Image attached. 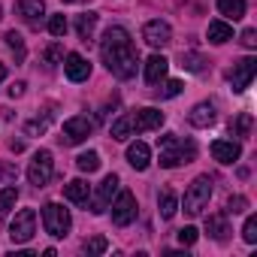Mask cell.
<instances>
[{
    "label": "cell",
    "mask_w": 257,
    "mask_h": 257,
    "mask_svg": "<svg viewBox=\"0 0 257 257\" xmlns=\"http://www.w3.org/2000/svg\"><path fill=\"white\" fill-rule=\"evenodd\" d=\"M134 137V124H131V115H121L115 124H112V140H118V143H127Z\"/></svg>",
    "instance_id": "cell-25"
},
{
    "label": "cell",
    "mask_w": 257,
    "mask_h": 257,
    "mask_svg": "<svg viewBox=\"0 0 257 257\" xmlns=\"http://www.w3.org/2000/svg\"><path fill=\"white\" fill-rule=\"evenodd\" d=\"M197 236H200L197 227H182V230H179V242H182V245H194Z\"/></svg>",
    "instance_id": "cell-37"
},
{
    "label": "cell",
    "mask_w": 257,
    "mask_h": 257,
    "mask_svg": "<svg viewBox=\"0 0 257 257\" xmlns=\"http://www.w3.org/2000/svg\"><path fill=\"white\" fill-rule=\"evenodd\" d=\"M127 164H131L134 170H149V164H152V149L146 146V143H131L127 146Z\"/></svg>",
    "instance_id": "cell-16"
},
{
    "label": "cell",
    "mask_w": 257,
    "mask_h": 257,
    "mask_svg": "<svg viewBox=\"0 0 257 257\" xmlns=\"http://www.w3.org/2000/svg\"><path fill=\"white\" fill-rule=\"evenodd\" d=\"M242 239H245L248 245H254V242H257V218H254V215H248V218H245V227H242Z\"/></svg>",
    "instance_id": "cell-33"
},
{
    "label": "cell",
    "mask_w": 257,
    "mask_h": 257,
    "mask_svg": "<svg viewBox=\"0 0 257 257\" xmlns=\"http://www.w3.org/2000/svg\"><path fill=\"white\" fill-rule=\"evenodd\" d=\"M64 197H67L70 203L82 206V203H88V197H91V188H88V182H82V179H73V182H67V185H64Z\"/></svg>",
    "instance_id": "cell-18"
},
{
    "label": "cell",
    "mask_w": 257,
    "mask_h": 257,
    "mask_svg": "<svg viewBox=\"0 0 257 257\" xmlns=\"http://www.w3.org/2000/svg\"><path fill=\"white\" fill-rule=\"evenodd\" d=\"M167 70H170V61H167L164 55H152V58L146 61V82H149V85H158V82L167 76Z\"/></svg>",
    "instance_id": "cell-17"
},
{
    "label": "cell",
    "mask_w": 257,
    "mask_h": 257,
    "mask_svg": "<svg viewBox=\"0 0 257 257\" xmlns=\"http://www.w3.org/2000/svg\"><path fill=\"white\" fill-rule=\"evenodd\" d=\"M61 64H64V73H67L70 82H85V79L91 76V64H88L82 55H76V52H70Z\"/></svg>",
    "instance_id": "cell-13"
},
{
    "label": "cell",
    "mask_w": 257,
    "mask_h": 257,
    "mask_svg": "<svg viewBox=\"0 0 257 257\" xmlns=\"http://www.w3.org/2000/svg\"><path fill=\"white\" fill-rule=\"evenodd\" d=\"M7 79V64H0V82Z\"/></svg>",
    "instance_id": "cell-42"
},
{
    "label": "cell",
    "mask_w": 257,
    "mask_h": 257,
    "mask_svg": "<svg viewBox=\"0 0 257 257\" xmlns=\"http://www.w3.org/2000/svg\"><path fill=\"white\" fill-rule=\"evenodd\" d=\"M109 209H112V221L118 227H127V224L137 218V197L131 191H118L115 200L109 203Z\"/></svg>",
    "instance_id": "cell-7"
},
{
    "label": "cell",
    "mask_w": 257,
    "mask_h": 257,
    "mask_svg": "<svg viewBox=\"0 0 257 257\" xmlns=\"http://www.w3.org/2000/svg\"><path fill=\"white\" fill-rule=\"evenodd\" d=\"M158 212H161L164 221H170V218L179 212V200H176V194H173L170 188H164V191L158 194Z\"/></svg>",
    "instance_id": "cell-20"
},
{
    "label": "cell",
    "mask_w": 257,
    "mask_h": 257,
    "mask_svg": "<svg viewBox=\"0 0 257 257\" xmlns=\"http://www.w3.org/2000/svg\"><path fill=\"white\" fill-rule=\"evenodd\" d=\"M206 37H209V43H215V46H224V43H230V40H233V28H230L227 22H209V31H206Z\"/></svg>",
    "instance_id": "cell-19"
},
{
    "label": "cell",
    "mask_w": 257,
    "mask_h": 257,
    "mask_svg": "<svg viewBox=\"0 0 257 257\" xmlns=\"http://www.w3.org/2000/svg\"><path fill=\"white\" fill-rule=\"evenodd\" d=\"M34 233H37V212H34V209L16 212V218H13V224H10V239H13L16 245H25V242L34 239Z\"/></svg>",
    "instance_id": "cell-6"
},
{
    "label": "cell",
    "mask_w": 257,
    "mask_h": 257,
    "mask_svg": "<svg viewBox=\"0 0 257 257\" xmlns=\"http://www.w3.org/2000/svg\"><path fill=\"white\" fill-rule=\"evenodd\" d=\"M76 167H79L82 173H97V170H100V155H97V152H82V155L76 158Z\"/></svg>",
    "instance_id": "cell-27"
},
{
    "label": "cell",
    "mask_w": 257,
    "mask_h": 257,
    "mask_svg": "<svg viewBox=\"0 0 257 257\" xmlns=\"http://www.w3.org/2000/svg\"><path fill=\"white\" fill-rule=\"evenodd\" d=\"M7 46L16 52V61H25V40H22V34H16V31H7Z\"/></svg>",
    "instance_id": "cell-30"
},
{
    "label": "cell",
    "mask_w": 257,
    "mask_h": 257,
    "mask_svg": "<svg viewBox=\"0 0 257 257\" xmlns=\"http://www.w3.org/2000/svg\"><path fill=\"white\" fill-rule=\"evenodd\" d=\"M16 16H22L28 25H40V19L46 16V4H43V0H19V4H16Z\"/></svg>",
    "instance_id": "cell-15"
},
{
    "label": "cell",
    "mask_w": 257,
    "mask_h": 257,
    "mask_svg": "<svg viewBox=\"0 0 257 257\" xmlns=\"http://www.w3.org/2000/svg\"><path fill=\"white\" fill-rule=\"evenodd\" d=\"M52 173H55L52 152H49V149H40V152L34 155L31 167H28V179H31V185H34V188H46L49 179H52Z\"/></svg>",
    "instance_id": "cell-5"
},
{
    "label": "cell",
    "mask_w": 257,
    "mask_h": 257,
    "mask_svg": "<svg viewBox=\"0 0 257 257\" xmlns=\"http://www.w3.org/2000/svg\"><path fill=\"white\" fill-rule=\"evenodd\" d=\"M43 58H46L49 67H58V64L64 61V46H61V43H52V46L43 52Z\"/></svg>",
    "instance_id": "cell-31"
},
{
    "label": "cell",
    "mask_w": 257,
    "mask_h": 257,
    "mask_svg": "<svg viewBox=\"0 0 257 257\" xmlns=\"http://www.w3.org/2000/svg\"><path fill=\"white\" fill-rule=\"evenodd\" d=\"M25 94V82H16L13 88H10V97H22Z\"/></svg>",
    "instance_id": "cell-41"
},
{
    "label": "cell",
    "mask_w": 257,
    "mask_h": 257,
    "mask_svg": "<svg viewBox=\"0 0 257 257\" xmlns=\"http://www.w3.org/2000/svg\"><path fill=\"white\" fill-rule=\"evenodd\" d=\"M239 155H242V146L233 143V140H215L212 143V158L218 164H236Z\"/></svg>",
    "instance_id": "cell-14"
},
{
    "label": "cell",
    "mask_w": 257,
    "mask_h": 257,
    "mask_svg": "<svg viewBox=\"0 0 257 257\" xmlns=\"http://www.w3.org/2000/svg\"><path fill=\"white\" fill-rule=\"evenodd\" d=\"M209 200H212V179L209 176H197L188 185V191H185L182 209H185V215H200L209 206Z\"/></svg>",
    "instance_id": "cell-3"
},
{
    "label": "cell",
    "mask_w": 257,
    "mask_h": 257,
    "mask_svg": "<svg viewBox=\"0 0 257 257\" xmlns=\"http://www.w3.org/2000/svg\"><path fill=\"white\" fill-rule=\"evenodd\" d=\"M46 127H49V121H46V118H43V121H31V124H28V127H25V131H28V134H37V131H40V134H43V131H46Z\"/></svg>",
    "instance_id": "cell-39"
},
{
    "label": "cell",
    "mask_w": 257,
    "mask_h": 257,
    "mask_svg": "<svg viewBox=\"0 0 257 257\" xmlns=\"http://www.w3.org/2000/svg\"><path fill=\"white\" fill-rule=\"evenodd\" d=\"M158 155H161V167H164V170H173V167L191 164V161L197 158V146H194L191 140L185 143L182 137L167 134V137L158 140Z\"/></svg>",
    "instance_id": "cell-2"
},
{
    "label": "cell",
    "mask_w": 257,
    "mask_h": 257,
    "mask_svg": "<svg viewBox=\"0 0 257 257\" xmlns=\"http://www.w3.org/2000/svg\"><path fill=\"white\" fill-rule=\"evenodd\" d=\"M16 176H19L16 167H0V179H16Z\"/></svg>",
    "instance_id": "cell-40"
},
{
    "label": "cell",
    "mask_w": 257,
    "mask_h": 257,
    "mask_svg": "<svg viewBox=\"0 0 257 257\" xmlns=\"http://www.w3.org/2000/svg\"><path fill=\"white\" fill-rule=\"evenodd\" d=\"M106 248H109L106 236H94V239H88V242H85V251H88V254H103Z\"/></svg>",
    "instance_id": "cell-35"
},
{
    "label": "cell",
    "mask_w": 257,
    "mask_h": 257,
    "mask_svg": "<svg viewBox=\"0 0 257 257\" xmlns=\"http://www.w3.org/2000/svg\"><path fill=\"white\" fill-rule=\"evenodd\" d=\"M115 194H118V176L109 173V176L97 185L94 197H88V200H91V212H94V215H103V212L109 209V203L115 200Z\"/></svg>",
    "instance_id": "cell-8"
},
{
    "label": "cell",
    "mask_w": 257,
    "mask_h": 257,
    "mask_svg": "<svg viewBox=\"0 0 257 257\" xmlns=\"http://www.w3.org/2000/svg\"><path fill=\"white\" fill-rule=\"evenodd\" d=\"M206 230L212 233V239L224 242V239L230 236V227H227V215H224V212H218V215H209V218H206Z\"/></svg>",
    "instance_id": "cell-21"
},
{
    "label": "cell",
    "mask_w": 257,
    "mask_h": 257,
    "mask_svg": "<svg viewBox=\"0 0 257 257\" xmlns=\"http://www.w3.org/2000/svg\"><path fill=\"white\" fill-rule=\"evenodd\" d=\"M182 88H185V85H182L179 79H170V82H164V88L158 91V97H164V100H170V97H179V94H182Z\"/></svg>",
    "instance_id": "cell-32"
},
{
    "label": "cell",
    "mask_w": 257,
    "mask_h": 257,
    "mask_svg": "<svg viewBox=\"0 0 257 257\" xmlns=\"http://www.w3.org/2000/svg\"><path fill=\"white\" fill-rule=\"evenodd\" d=\"M64 4H82V0H64Z\"/></svg>",
    "instance_id": "cell-43"
},
{
    "label": "cell",
    "mask_w": 257,
    "mask_h": 257,
    "mask_svg": "<svg viewBox=\"0 0 257 257\" xmlns=\"http://www.w3.org/2000/svg\"><path fill=\"white\" fill-rule=\"evenodd\" d=\"M218 13L239 22V19H245V0H218Z\"/></svg>",
    "instance_id": "cell-23"
},
{
    "label": "cell",
    "mask_w": 257,
    "mask_h": 257,
    "mask_svg": "<svg viewBox=\"0 0 257 257\" xmlns=\"http://www.w3.org/2000/svg\"><path fill=\"white\" fill-rule=\"evenodd\" d=\"M100 55H103V64L112 76L118 79H131L137 76V67H140V52L131 40L124 28H106L103 40H100Z\"/></svg>",
    "instance_id": "cell-1"
},
{
    "label": "cell",
    "mask_w": 257,
    "mask_h": 257,
    "mask_svg": "<svg viewBox=\"0 0 257 257\" xmlns=\"http://www.w3.org/2000/svg\"><path fill=\"white\" fill-rule=\"evenodd\" d=\"M91 131H94V124L85 118V115H73V118H67L64 121V143L67 146H79V143H85L88 137H91Z\"/></svg>",
    "instance_id": "cell-9"
},
{
    "label": "cell",
    "mask_w": 257,
    "mask_h": 257,
    "mask_svg": "<svg viewBox=\"0 0 257 257\" xmlns=\"http://www.w3.org/2000/svg\"><path fill=\"white\" fill-rule=\"evenodd\" d=\"M16 200H19V188H4L0 191V218H7L10 212H13V206H16Z\"/></svg>",
    "instance_id": "cell-26"
},
{
    "label": "cell",
    "mask_w": 257,
    "mask_h": 257,
    "mask_svg": "<svg viewBox=\"0 0 257 257\" xmlns=\"http://www.w3.org/2000/svg\"><path fill=\"white\" fill-rule=\"evenodd\" d=\"M182 67L191 73H200V70H206V58L197 52H182Z\"/></svg>",
    "instance_id": "cell-29"
},
{
    "label": "cell",
    "mask_w": 257,
    "mask_h": 257,
    "mask_svg": "<svg viewBox=\"0 0 257 257\" xmlns=\"http://www.w3.org/2000/svg\"><path fill=\"white\" fill-rule=\"evenodd\" d=\"M43 227H46L49 236L64 239V236L70 233V227H73L70 212H67L61 203H46V206H43Z\"/></svg>",
    "instance_id": "cell-4"
},
{
    "label": "cell",
    "mask_w": 257,
    "mask_h": 257,
    "mask_svg": "<svg viewBox=\"0 0 257 257\" xmlns=\"http://www.w3.org/2000/svg\"><path fill=\"white\" fill-rule=\"evenodd\" d=\"M143 40H146L152 49H167V46L173 43V31H170L167 22L155 19V22H146V28H143Z\"/></svg>",
    "instance_id": "cell-10"
},
{
    "label": "cell",
    "mask_w": 257,
    "mask_h": 257,
    "mask_svg": "<svg viewBox=\"0 0 257 257\" xmlns=\"http://www.w3.org/2000/svg\"><path fill=\"white\" fill-rule=\"evenodd\" d=\"M67 28H70V25H67L64 16H52V19H49V34H52V37H64Z\"/></svg>",
    "instance_id": "cell-34"
},
{
    "label": "cell",
    "mask_w": 257,
    "mask_h": 257,
    "mask_svg": "<svg viewBox=\"0 0 257 257\" xmlns=\"http://www.w3.org/2000/svg\"><path fill=\"white\" fill-rule=\"evenodd\" d=\"M239 43L245 46V49H257V31H242V37H239Z\"/></svg>",
    "instance_id": "cell-38"
},
{
    "label": "cell",
    "mask_w": 257,
    "mask_h": 257,
    "mask_svg": "<svg viewBox=\"0 0 257 257\" xmlns=\"http://www.w3.org/2000/svg\"><path fill=\"white\" fill-rule=\"evenodd\" d=\"M245 209H248V200H245V197H230V200H227V212H230V215H239V212H245Z\"/></svg>",
    "instance_id": "cell-36"
},
{
    "label": "cell",
    "mask_w": 257,
    "mask_h": 257,
    "mask_svg": "<svg viewBox=\"0 0 257 257\" xmlns=\"http://www.w3.org/2000/svg\"><path fill=\"white\" fill-rule=\"evenodd\" d=\"M251 124H254L251 112H242L236 121H230V131H233L236 137H251Z\"/></svg>",
    "instance_id": "cell-28"
},
{
    "label": "cell",
    "mask_w": 257,
    "mask_h": 257,
    "mask_svg": "<svg viewBox=\"0 0 257 257\" xmlns=\"http://www.w3.org/2000/svg\"><path fill=\"white\" fill-rule=\"evenodd\" d=\"M254 76H257V61H254V58H242V61H236L233 70H230V82H233L236 91H245V88L254 82Z\"/></svg>",
    "instance_id": "cell-12"
},
{
    "label": "cell",
    "mask_w": 257,
    "mask_h": 257,
    "mask_svg": "<svg viewBox=\"0 0 257 257\" xmlns=\"http://www.w3.org/2000/svg\"><path fill=\"white\" fill-rule=\"evenodd\" d=\"M0 19H4V13H0Z\"/></svg>",
    "instance_id": "cell-44"
},
{
    "label": "cell",
    "mask_w": 257,
    "mask_h": 257,
    "mask_svg": "<svg viewBox=\"0 0 257 257\" xmlns=\"http://www.w3.org/2000/svg\"><path fill=\"white\" fill-rule=\"evenodd\" d=\"M131 124H134V131H137V134L161 131V127H164V112H158V109H152V106L137 109V112L131 115Z\"/></svg>",
    "instance_id": "cell-11"
},
{
    "label": "cell",
    "mask_w": 257,
    "mask_h": 257,
    "mask_svg": "<svg viewBox=\"0 0 257 257\" xmlns=\"http://www.w3.org/2000/svg\"><path fill=\"white\" fill-rule=\"evenodd\" d=\"M94 28H97V16H94V13H85V16L76 19V31H79V40H82V43H91Z\"/></svg>",
    "instance_id": "cell-24"
},
{
    "label": "cell",
    "mask_w": 257,
    "mask_h": 257,
    "mask_svg": "<svg viewBox=\"0 0 257 257\" xmlns=\"http://www.w3.org/2000/svg\"><path fill=\"white\" fill-rule=\"evenodd\" d=\"M215 121V106L212 103H197L194 112H191V124L194 127H209Z\"/></svg>",
    "instance_id": "cell-22"
}]
</instances>
